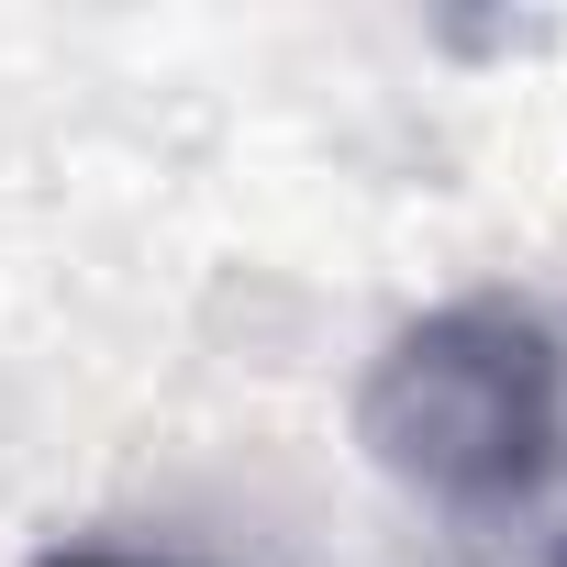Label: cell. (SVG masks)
Masks as SVG:
<instances>
[{"label": "cell", "instance_id": "obj_3", "mask_svg": "<svg viewBox=\"0 0 567 567\" xmlns=\"http://www.w3.org/2000/svg\"><path fill=\"white\" fill-rule=\"evenodd\" d=\"M545 567H567V534H556V556H545Z\"/></svg>", "mask_w": 567, "mask_h": 567}, {"label": "cell", "instance_id": "obj_2", "mask_svg": "<svg viewBox=\"0 0 567 567\" xmlns=\"http://www.w3.org/2000/svg\"><path fill=\"white\" fill-rule=\"evenodd\" d=\"M34 567H178V556H134V545H45Z\"/></svg>", "mask_w": 567, "mask_h": 567}, {"label": "cell", "instance_id": "obj_1", "mask_svg": "<svg viewBox=\"0 0 567 567\" xmlns=\"http://www.w3.org/2000/svg\"><path fill=\"white\" fill-rule=\"evenodd\" d=\"M357 434L401 489L445 512H512L567 456V346L523 301H445L379 346Z\"/></svg>", "mask_w": 567, "mask_h": 567}]
</instances>
